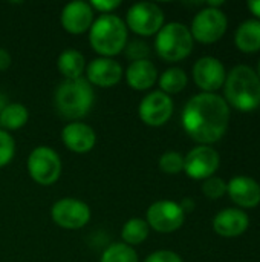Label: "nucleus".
<instances>
[{"label": "nucleus", "instance_id": "obj_1", "mask_svg": "<svg viewBox=\"0 0 260 262\" xmlns=\"http://www.w3.org/2000/svg\"><path fill=\"white\" fill-rule=\"evenodd\" d=\"M230 123V109L227 101L210 92L192 97L182 111L184 130L201 146L219 141Z\"/></svg>", "mask_w": 260, "mask_h": 262}, {"label": "nucleus", "instance_id": "obj_29", "mask_svg": "<svg viewBox=\"0 0 260 262\" xmlns=\"http://www.w3.org/2000/svg\"><path fill=\"white\" fill-rule=\"evenodd\" d=\"M126 54L132 61H138V60H146V57L149 55V46L143 41H132L129 46L126 45Z\"/></svg>", "mask_w": 260, "mask_h": 262}, {"label": "nucleus", "instance_id": "obj_27", "mask_svg": "<svg viewBox=\"0 0 260 262\" xmlns=\"http://www.w3.org/2000/svg\"><path fill=\"white\" fill-rule=\"evenodd\" d=\"M202 192H204V195L207 198L218 200V198H221V196H224L227 193V183L219 177H210V178L204 180Z\"/></svg>", "mask_w": 260, "mask_h": 262}, {"label": "nucleus", "instance_id": "obj_32", "mask_svg": "<svg viewBox=\"0 0 260 262\" xmlns=\"http://www.w3.org/2000/svg\"><path fill=\"white\" fill-rule=\"evenodd\" d=\"M11 63H12L11 54L6 49L0 48V71H6L11 66Z\"/></svg>", "mask_w": 260, "mask_h": 262}, {"label": "nucleus", "instance_id": "obj_36", "mask_svg": "<svg viewBox=\"0 0 260 262\" xmlns=\"http://www.w3.org/2000/svg\"><path fill=\"white\" fill-rule=\"evenodd\" d=\"M257 75H259V78H260V60H259V63H257V72H256Z\"/></svg>", "mask_w": 260, "mask_h": 262}, {"label": "nucleus", "instance_id": "obj_8", "mask_svg": "<svg viewBox=\"0 0 260 262\" xmlns=\"http://www.w3.org/2000/svg\"><path fill=\"white\" fill-rule=\"evenodd\" d=\"M227 15L219 8H204L192 21V37L201 43H215L227 31Z\"/></svg>", "mask_w": 260, "mask_h": 262}, {"label": "nucleus", "instance_id": "obj_9", "mask_svg": "<svg viewBox=\"0 0 260 262\" xmlns=\"http://www.w3.org/2000/svg\"><path fill=\"white\" fill-rule=\"evenodd\" d=\"M51 216L58 227L66 230H77L90 221V207L81 200L63 198L52 206Z\"/></svg>", "mask_w": 260, "mask_h": 262}, {"label": "nucleus", "instance_id": "obj_24", "mask_svg": "<svg viewBox=\"0 0 260 262\" xmlns=\"http://www.w3.org/2000/svg\"><path fill=\"white\" fill-rule=\"evenodd\" d=\"M187 81H188L187 74L181 68H170V69L164 71L158 80L161 92H164L167 95L181 92L187 86Z\"/></svg>", "mask_w": 260, "mask_h": 262}, {"label": "nucleus", "instance_id": "obj_16", "mask_svg": "<svg viewBox=\"0 0 260 262\" xmlns=\"http://www.w3.org/2000/svg\"><path fill=\"white\" fill-rule=\"evenodd\" d=\"M61 141L70 152L87 154L93 149V146L97 143V135L90 126H87L84 123L72 121L63 127Z\"/></svg>", "mask_w": 260, "mask_h": 262}, {"label": "nucleus", "instance_id": "obj_20", "mask_svg": "<svg viewBox=\"0 0 260 262\" xmlns=\"http://www.w3.org/2000/svg\"><path fill=\"white\" fill-rule=\"evenodd\" d=\"M234 43L242 52L260 51V20L250 18L241 23L234 34Z\"/></svg>", "mask_w": 260, "mask_h": 262}, {"label": "nucleus", "instance_id": "obj_21", "mask_svg": "<svg viewBox=\"0 0 260 262\" xmlns=\"http://www.w3.org/2000/svg\"><path fill=\"white\" fill-rule=\"evenodd\" d=\"M57 68H58L60 74L66 80L81 78V75L86 72V60H84V55L80 51L69 48V49L63 51L58 55Z\"/></svg>", "mask_w": 260, "mask_h": 262}, {"label": "nucleus", "instance_id": "obj_12", "mask_svg": "<svg viewBox=\"0 0 260 262\" xmlns=\"http://www.w3.org/2000/svg\"><path fill=\"white\" fill-rule=\"evenodd\" d=\"M219 163V154L213 147L198 146L184 157V170L193 180H207L218 170Z\"/></svg>", "mask_w": 260, "mask_h": 262}, {"label": "nucleus", "instance_id": "obj_31", "mask_svg": "<svg viewBox=\"0 0 260 262\" xmlns=\"http://www.w3.org/2000/svg\"><path fill=\"white\" fill-rule=\"evenodd\" d=\"M89 5L93 9V12L100 11L103 14H112L121 5V2H118V0H93V2H89Z\"/></svg>", "mask_w": 260, "mask_h": 262}, {"label": "nucleus", "instance_id": "obj_5", "mask_svg": "<svg viewBox=\"0 0 260 262\" xmlns=\"http://www.w3.org/2000/svg\"><path fill=\"white\" fill-rule=\"evenodd\" d=\"M155 49L158 55L169 63L184 60L193 49V37L190 29L179 21L164 25L156 34Z\"/></svg>", "mask_w": 260, "mask_h": 262}, {"label": "nucleus", "instance_id": "obj_4", "mask_svg": "<svg viewBox=\"0 0 260 262\" xmlns=\"http://www.w3.org/2000/svg\"><path fill=\"white\" fill-rule=\"evenodd\" d=\"M89 43L101 57L112 58L127 45V26L115 14H101L89 29Z\"/></svg>", "mask_w": 260, "mask_h": 262}, {"label": "nucleus", "instance_id": "obj_34", "mask_svg": "<svg viewBox=\"0 0 260 262\" xmlns=\"http://www.w3.org/2000/svg\"><path fill=\"white\" fill-rule=\"evenodd\" d=\"M248 9H250L257 18H260V0H250V2H248Z\"/></svg>", "mask_w": 260, "mask_h": 262}, {"label": "nucleus", "instance_id": "obj_15", "mask_svg": "<svg viewBox=\"0 0 260 262\" xmlns=\"http://www.w3.org/2000/svg\"><path fill=\"white\" fill-rule=\"evenodd\" d=\"M86 75H87L86 80L93 86L112 88V86H116L121 81L123 68L113 58L98 57V58H93L86 66Z\"/></svg>", "mask_w": 260, "mask_h": 262}, {"label": "nucleus", "instance_id": "obj_22", "mask_svg": "<svg viewBox=\"0 0 260 262\" xmlns=\"http://www.w3.org/2000/svg\"><path fill=\"white\" fill-rule=\"evenodd\" d=\"M28 118H29V112L26 106L20 103L6 104L0 112V129L6 132L17 130L28 123Z\"/></svg>", "mask_w": 260, "mask_h": 262}, {"label": "nucleus", "instance_id": "obj_33", "mask_svg": "<svg viewBox=\"0 0 260 262\" xmlns=\"http://www.w3.org/2000/svg\"><path fill=\"white\" fill-rule=\"evenodd\" d=\"M179 206H181V209H182L184 213H188V212H193V209H195V201L190 200V198H185V200H182V203H181Z\"/></svg>", "mask_w": 260, "mask_h": 262}, {"label": "nucleus", "instance_id": "obj_6", "mask_svg": "<svg viewBox=\"0 0 260 262\" xmlns=\"http://www.w3.org/2000/svg\"><path fill=\"white\" fill-rule=\"evenodd\" d=\"M26 167L31 178L40 186H52L61 175V160L58 154L48 146L35 147L28 157Z\"/></svg>", "mask_w": 260, "mask_h": 262}, {"label": "nucleus", "instance_id": "obj_30", "mask_svg": "<svg viewBox=\"0 0 260 262\" xmlns=\"http://www.w3.org/2000/svg\"><path fill=\"white\" fill-rule=\"evenodd\" d=\"M144 262H184L182 258L175 253V252H170V250H158V252H153L152 255H149L146 258Z\"/></svg>", "mask_w": 260, "mask_h": 262}, {"label": "nucleus", "instance_id": "obj_25", "mask_svg": "<svg viewBox=\"0 0 260 262\" xmlns=\"http://www.w3.org/2000/svg\"><path fill=\"white\" fill-rule=\"evenodd\" d=\"M100 262H138V253L124 243H115L103 252Z\"/></svg>", "mask_w": 260, "mask_h": 262}, {"label": "nucleus", "instance_id": "obj_11", "mask_svg": "<svg viewBox=\"0 0 260 262\" xmlns=\"http://www.w3.org/2000/svg\"><path fill=\"white\" fill-rule=\"evenodd\" d=\"M173 107L175 106L170 95L161 91H153L141 100L138 114L144 124L152 127H159L164 126L172 118Z\"/></svg>", "mask_w": 260, "mask_h": 262}, {"label": "nucleus", "instance_id": "obj_10", "mask_svg": "<svg viewBox=\"0 0 260 262\" xmlns=\"http://www.w3.org/2000/svg\"><path fill=\"white\" fill-rule=\"evenodd\" d=\"M184 220H185V213L182 212L178 203L170 200H161L149 207L146 223L155 232L172 233L181 229Z\"/></svg>", "mask_w": 260, "mask_h": 262}, {"label": "nucleus", "instance_id": "obj_23", "mask_svg": "<svg viewBox=\"0 0 260 262\" xmlns=\"http://www.w3.org/2000/svg\"><path fill=\"white\" fill-rule=\"evenodd\" d=\"M149 224L146 223V220L141 218H130L121 230V238L123 243L133 247V246H139L143 244L147 236H149Z\"/></svg>", "mask_w": 260, "mask_h": 262}, {"label": "nucleus", "instance_id": "obj_35", "mask_svg": "<svg viewBox=\"0 0 260 262\" xmlns=\"http://www.w3.org/2000/svg\"><path fill=\"white\" fill-rule=\"evenodd\" d=\"M6 106V98H5V95H2L0 94V112L3 111V107Z\"/></svg>", "mask_w": 260, "mask_h": 262}, {"label": "nucleus", "instance_id": "obj_17", "mask_svg": "<svg viewBox=\"0 0 260 262\" xmlns=\"http://www.w3.org/2000/svg\"><path fill=\"white\" fill-rule=\"evenodd\" d=\"M250 218L241 209H224L213 220V229L224 238H236L245 233Z\"/></svg>", "mask_w": 260, "mask_h": 262}, {"label": "nucleus", "instance_id": "obj_3", "mask_svg": "<svg viewBox=\"0 0 260 262\" xmlns=\"http://www.w3.org/2000/svg\"><path fill=\"white\" fill-rule=\"evenodd\" d=\"M95 94L86 78L64 80L55 91V109L66 120H80L86 117L93 106Z\"/></svg>", "mask_w": 260, "mask_h": 262}, {"label": "nucleus", "instance_id": "obj_26", "mask_svg": "<svg viewBox=\"0 0 260 262\" xmlns=\"http://www.w3.org/2000/svg\"><path fill=\"white\" fill-rule=\"evenodd\" d=\"M159 169L167 175H178L184 170V157L179 152H166L159 158Z\"/></svg>", "mask_w": 260, "mask_h": 262}, {"label": "nucleus", "instance_id": "obj_7", "mask_svg": "<svg viewBox=\"0 0 260 262\" xmlns=\"http://www.w3.org/2000/svg\"><path fill=\"white\" fill-rule=\"evenodd\" d=\"M126 26L141 37L155 35L164 26V12L152 2L135 3L127 11Z\"/></svg>", "mask_w": 260, "mask_h": 262}, {"label": "nucleus", "instance_id": "obj_28", "mask_svg": "<svg viewBox=\"0 0 260 262\" xmlns=\"http://www.w3.org/2000/svg\"><path fill=\"white\" fill-rule=\"evenodd\" d=\"M15 154V141L9 132L0 129V167H5L11 163Z\"/></svg>", "mask_w": 260, "mask_h": 262}, {"label": "nucleus", "instance_id": "obj_18", "mask_svg": "<svg viewBox=\"0 0 260 262\" xmlns=\"http://www.w3.org/2000/svg\"><path fill=\"white\" fill-rule=\"evenodd\" d=\"M227 192L233 203L241 207L253 209L260 204L259 183L250 177H234L227 184Z\"/></svg>", "mask_w": 260, "mask_h": 262}, {"label": "nucleus", "instance_id": "obj_13", "mask_svg": "<svg viewBox=\"0 0 260 262\" xmlns=\"http://www.w3.org/2000/svg\"><path fill=\"white\" fill-rule=\"evenodd\" d=\"M225 78L227 72L222 61L215 57H202L193 66V80L204 92L215 94L224 86Z\"/></svg>", "mask_w": 260, "mask_h": 262}, {"label": "nucleus", "instance_id": "obj_14", "mask_svg": "<svg viewBox=\"0 0 260 262\" xmlns=\"http://www.w3.org/2000/svg\"><path fill=\"white\" fill-rule=\"evenodd\" d=\"M60 21L63 29L67 31L69 34H84L90 29L93 23V9L87 2H70L63 8Z\"/></svg>", "mask_w": 260, "mask_h": 262}, {"label": "nucleus", "instance_id": "obj_19", "mask_svg": "<svg viewBox=\"0 0 260 262\" xmlns=\"http://www.w3.org/2000/svg\"><path fill=\"white\" fill-rule=\"evenodd\" d=\"M156 80H158L156 66L149 58L132 61L126 69V81L135 91H147L156 83Z\"/></svg>", "mask_w": 260, "mask_h": 262}, {"label": "nucleus", "instance_id": "obj_2", "mask_svg": "<svg viewBox=\"0 0 260 262\" xmlns=\"http://www.w3.org/2000/svg\"><path fill=\"white\" fill-rule=\"evenodd\" d=\"M224 94L227 104L230 103L241 112H250L260 106L259 75L245 64L233 68L225 78Z\"/></svg>", "mask_w": 260, "mask_h": 262}]
</instances>
